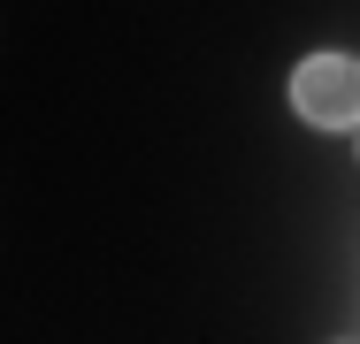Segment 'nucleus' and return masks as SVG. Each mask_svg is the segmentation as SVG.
Instances as JSON below:
<instances>
[{"mask_svg": "<svg viewBox=\"0 0 360 344\" xmlns=\"http://www.w3.org/2000/svg\"><path fill=\"white\" fill-rule=\"evenodd\" d=\"M291 107L314 131H360V62L353 54H307L291 69Z\"/></svg>", "mask_w": 360, "mask_h": 344, "instance_id": "1", "label": "nucleus"}]
</instances>
